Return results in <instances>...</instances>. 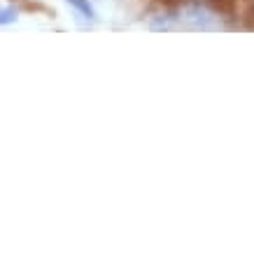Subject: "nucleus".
I'll return each instance as SVG.
<instances>
[{
  "label": "nucleus",
  "mask_w": 254,
  "mask_h": 254,
  "mask_svg": "<svg viewBox=\"0 0 254 254\" xmlns=\"http://www.w3.org/2000/svg\"><path fill=\"white\" fill-rule=\"evenodd\" d=\"M208 5L215 9V12H219V14L233 16L236 14V5H238V0H208Z\"/></svg>",
  "instance_id": "obj_1"
},
{
  "label": "nucleus",
  "mask_w": 254,
  "mask_h": 254,
  "mask_svg": "<svg viewBox=\"0 0 254 254\" xmlns=\"http://www.w3.org/2000/svg\"><path fill=\"white\" fill-rule=\"evenodd\" d=\"M12 19H16V12H14L12 7H5V9H2V23L7 26V23L12 21Z\"/></svg>",
  "instance_id": "obj_4"
},
{
  "label": "nucleus",
  "mask_w": 254,
  "mask_h": 254,
  "mask_svg": "<svg viewBox=\"0 0 254 254\" xmlns=\"http://www.w3.org/2000/svg\"><path fill=\"white\" fill-rule=\"evenodd\" d=\"M156 2H161L163 7H180V5H185L187 0H156Z\"/></svg>",
  "instance_id": "obj_5"
},
{
  "label": "nucleus",
  "mask_w": 254,
  "mask_h": 254,
  "mask_svg": "<svg viewBox=\"0 0 254 254\" xmlns=\"http://www.w3.org/2000/svg\"><path fill=\"white\" fill-rule=\"evenodd\" d=\"M245 28L254 31V5H250V9L245 12Z\"/></svg>",
  "instance_id": "obj_3"
},
{
  "label": "nucleus",
  "mask_w": 254,
  "mask_h": 254,
  "mask_svg": "<svg viewBox=\"0 0 254 254\" xmlns=\"http://www.w3.org/2000/svg\"><path fill=\"white\" fill-rule=\"evenodd\" d=\"M68 2L72 5V7H77L86 19H91V21L96 19V12H93V7H91V2H89V0H68Z\"/></svg>",
  "instance_id": "obj_2"
}]
</instances>
